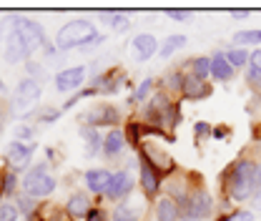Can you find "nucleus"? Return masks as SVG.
Wrapping results in <instances>:
<instances>
[{"instance_id":"nucleus-1","label":"nucleus","mask_w":261,"mask_h":221,"mask_svg":"<svg viewBox=\"0 0 261 221\" xmlns=\"http://www.w3.org/2000/svg\"><path fill=\"white\" fill-rule=\"evenodd\" d=\"M254 179H256V158H236L221 179L226 201H233V204L249 201L254 196Z\"/></svg>"},{"instance_id":"nucleus-2","label":"nucleus","mask_w":261,"mask_h":221,"mask_svg":"<svg viewBox=\"0 0 261 221\" xmlns=\"http://www.w3.org/2000/svg\"><path fill=\"white\" fill-rule=\"evenodd\" d=\"M106 43V35L96 33V26L86 18H73L61 26L56 33V48L58 51H75V48H98Z\"/></svg>"},{"instance_id":"nucleus-3","label":"nucleus","mask_w":261,"mask_h":221,"mask_svg":"<svg viewBox=\"0 0 261 221\" xmlns=\"http://www.w3.org/2000/svg\"><path fill=\"white\" fill-rule=\"evenodd\" d=\"M153 136H159L163 141H171L168 136H163L159 131H151V128L143 126V143H141L136 151L141 154V161H146L159 176H171V174L176 171V161H173V156L163 149Z\"/></svg>"},{"instance_id":"nucleus-4","label":"nucleus","mask_w":261,"mask_h":221,"mask_svg":"<svg viewBox=\"0 0 261 221\" xmlns=\"http://www.w3.org/2000/svg\"><path fill=\"white\" fill-rule=\"evenodd\" d=\"M216 209V199L208 191V186L203 181H198V176H194L191 191L186 196V201L181 204V221H203L208 219Z\"/></svg>"},{"instance_id":"nucleus-5","label":"nucleus","mask_w":261,"mask_h":221,"mask_svg":"<svg viewBox=\"0 0 261 221\" xmlns=\"http://www.w3.org/2000/svg\"><path fill=\"white\" fill-rule=\"evenodd\" d=\"M56 189H58V179L50 171V161H43V163L31 166L23 174V179H20V191L28 193L35 201H43L45 196H50Z\"/></svg>"},{"instance_id":"nucleus-6","label":"nucleus","mask_w":261,"mask_h":221,"mask_svg":"<svg viewBox=\"0 0 261 221\" xmlns=\"http://www.w3.org/2000/svg\"><path fill=\"white\" fill-rule=\"evenodd\" d=\"M10 31H15L20 35V40L25 43V48L31 51V56L35 51L45 48L48 45V38H45V31L38 20H31V18H13L10 20Z\"/></svg>"},{"instance_id":"nucleus-7","label":"nucleus","mask_w":261,"mask_h":221,"mask_svg":"<svg viewBox=\"0 0 261 221\" xmlns=\"http://www.w3.org/2000/svg\"><path fill=\"white\" fill-rule=\"evenodd\" d=\"M81 124H88V126L93 128H118L121 124V111L113 106V103H108V101H100V103H93L83 116H81Z\"/></svg>"},{"instance_id":"nucleus-8","label":"nucleus","mask_w":261,"mask_h":221,"mask_svg":"<svg viewBox=\"0 0 261 221\" xmlns=\"http://www.w3.org/2000/svg\"><path fill=\"white\" fill-rule=\"evenodd\" d=\"M86 76H88L86 65H70V68H63V70L56 73L53 86H56L58 93H70L73 95L86 86Z\"/></svg>"},{"instance_id":"nucleus-9","label":"nucleus","mask_w":261,"mask_h":221,"mask_svg":"<svg viewBox=\"0 0 261 221\" xmlns=\"http://www.w3.org/2000/svg\"><path fill=\"white\" fill-rule=\"evenodd\" d=\"M33 154H35V141L33 143H20V141H10L8 149H5V166L10 171H23V168H31Z\"/></svg>"},{"instance_id":"nucleus-10","label":"nucleus","mask_w":261,"mask_h":221,"mask_svg":"<svg viewBox=\"0 0 261 221\" xmlns=\"http://www.w3.org/2000/svg\"><path fill=\"white\" fill-rule=\"evenodd\" d=\"M130 193H133V179H130V171L128 168H118V171H113V176H111V184H108V189L103 193V199H108V201H113V204H121V201H126Z\"/></svg>"},{"instance_id":"nucleus-11","label":"nucleus","mask_w":261,"mask_h":221,"mask_svg":"<svg viewBox=\"0 0 261 221\" xmlns=\"http://www.w3.org/2000/svg\"><path fill=\"white\" fill-rule=\"evenodd\" d=\"M43 95V83L33 81V78H23L10 98V108H31L33 103H38V98Z\"/></svg>"},{"instance_id":"nucleus-12","label":"nucleus","mask_w":261,"mask_h":221,"mask_svg":"<svg viewBox=\"0 0 261 221\" xmlns=\"http://www.w3.org/2000/svg\"><path fill=\"white\" fill-rule=\"evenodd\" d=\"M123 86H128V78H126V73L121 68H111V70L100 73V76H96L91 81V88H96L98 93H106V95L118 93Z\"/></svg>"},{"instance_id":"nucleus-13","label":"nucleus","mask_w":261,"mask_h":221,"mask_svg":"<svg viewBox=\"0 0 261 221\" xmlns=\"http://www.w3.org/2000/svg\"><path fill=\"white\" fill-rule=\"evenodd\" d=\"M214 93V86L203 78H198L194 73H184V81H181V98L186 101H203Z\"/></svg>"},{"instance_id":"nucleus-14","label":"nucleus","mask_w":261,"mask_h":221,"mask_svg":"<svg viewBox=\"0 0 261 221\" xmlns=\"http://www.w3.org/2000/svg\"><path fill=\"white\" fill-rule=\"evenodd\" d=\"M130 53L138 63H146L151 61L156 53H159V38L151 35V33H138L133 40H130Z\"/></svg>"},{"instance_id":"nucleus-15","label":"nucleus","mask_w":261,"mask_h":221,"mask_svg":"<svg viewBox=\"0 0 261 221\" xmlns=\"http://www.w3.org/2000/svg\"><path fill=\"white\" fill-rule=\"evenodd\" d=\"M138 184H141L143 196L151 201V199H159V193H161L163 176H159L146 161H141V166H138Z\"/></svg>"},{"instance_id":"nucleus-16","label":"nucleus","mask_w":261,"mask_h":221,"mask_svg":"<svg viewBox=\"0 0 261 221\" xmlns=\"http://www.w3.org/2000/svg\"><path fill=\"white\" fill-rule=\"evenodd\" d=\"M3 56H5V63L18 65V63H25V61H28L31 51L25 48V43L20 40L18 33L10 31L8 35H5V51H3Z\"/></svg>"},{"instance_id":"nucleus-17","label":"nucleus","mask_w":261,"mask_h":221,"mask_svg":"<svg viewBox=\"0 0 261 221\" xmlns=\"http://www.w3.org/2000/svg\"><path fill=\"white\" fill-rule=\"evenodd\" d=\"M63 209L70 219H86L91 214V209H93V199L88 193H83V191H75V193H70L65 199Z\"/></svg>"},{"instance_id":"nucleus-18","label":"nucleus","mask_w":261,"mask_h":221,"mask_svg":"<svg viewBox=\"0 0 261 221\" xmlns=\"http://www.w3.org/2000/svg\"><path fill=\"white\" fill-rule=\"evenodd\" d=\"M126 133L121 131V128H111L106 136H103V146H100V154L106 158H118L123 151H126Z\"/></svg>"},{"instance_id":"nucleus-19","label":"nucleus","mask_w":261,"mask_h":221,"mask_svg":"<svg viewBox=\"0 0 261 221\" xmlns=\"http://www.w3.org/2000/svg\"><path fill=\"white\" fill-rule=\"evenodd\" d=\"M153 216H156V221H181V206L168 193H159L156 206H153Z\"/></svg>"},{"instance_id":"nucleus-20","label":"nucleus","mask_w":261,"mask_h":221,"mask_svg":"<svg viewBox=\"0 0 261 221\" xmlns=\"http://www.w3.org/2000/svg\"><path fill=\"white\" fill-rule=\"evenodd\" d=\"M111 176H113V171H108V168H88L83 174V184H86V189L91 193L103 196L106 189H108V184H111Z\"/></svg>"},{"instance_id":"nucleus-21","label":"nucleus","mask_w":261,"mask_h":221,"mask_svg":"<svg viewBox=\"0 0 261 221\" xmlns=\"http://www.w3.org/2000/svg\"><path fill=\"white\" fill-rule=\"evenodd\" d=\"M78 133H81V141H83V146H86V156L93 158L100 154V146H103V136H100V131L93 126H88V124H81L78 126Z\"/></svg>"},{"instance_id":"nucleus-22","label":"nucleus","mask_w":261,"mask_h":221,"mask_svg":"<svg viewBox=\"0 0 261 221\" xmlns=\"http://www.w3.org/2000/svg\"><path fill=\"white\" fill-rule=\"evenodd\" d=\"M233 73H236V70L228 65L226 56H224L221 51H216V53L211 56V73H208V76H211L214 81H219V83H228V81L233 78Z\"/></svg>"},{"instance_id":"nucleus-23","label":"nucleus","mask_w":261,"mask_h":221,"mask_svg":"<svg viewBox=\"0 0 261 221\" xmlns=\"http://www.w3.org/2000/svg\"><path fill=\"white\" fill-rule=\"evenodd\" d=\"M143 219V209H138L133 201H121V204H116L113 206V211H111V216L108 221H141Z\"/></svg>"},{"instance_id":"nucleus-24","label":"nucleus","mask_w":261,"mask_h":221,"mask_svg":"<svg viewBox=\"0 0 261 221\" xmlns=\"http://www.w3.org/2000/svg\"><path fill=\"white\" fill-rule=\"evenodd\" d=\"M61 108H56V106H40V108H33L28 111V116H25V121L28 124H43V126H48V124H56L58 118H61Z\"/></svg>"},{"instance_id":"nucleus-25","label":"nucleus","mask_w":261,"mask_h":221,"mask_svg":"<svg viewBox=\"0 0 261 221\" xmlns=\"http://www.w3.org/2000/svg\"><path fill=\"white\" fill-rule=\"evenodd\" d=\"M13 204L18 206L20 216H25V219H38V204H40V201H35V199H31L28 193L18 191V193L13 196Z\"/></svg>"},{"instance_id":"nucleus-26","label":"nucleus","mask_w":261,"mask_h":221,"mask_svg":"<svg viewBox=\"0 0 261 221\" xmlns=\"http://www.w3.org/2000/svg\"><path fill=\"white\" fill-rule=\"evenodd\" d=\"M231 45H233V48L261 45V28H251V31H236L233 35H231Z\"/></svg>"},{"instance_id":"nucleus-27","label":"nucleus","mask_w":261,"mask_h":221,"mask_svg":"<svg viewBox=\"0 0 261 221\" xmlns=\"http://www.w3.org/2000/svg\"><path fill=\"white\" fill-rule=\"evenodd\" d=\"M156 88H159V81H156V78H146V81L133 91V95L128 98V103H141V106L148 103V98L156 93Z\"/></svg>"},{"instance_id":"nucleus-28","label":"nucleus","mask_w":261,"mask_h":221,"mask_svg":"<svg viewBox=\"0 0 261 221\" xmlns=\"http://www.w3.org/2000/svg\"><path fill=\"white\" fill-rule=\"evenodd\" d=\"M186 43H189L186 35H168L161 45H159V56H161V58H171V56H173L176 51H181Z\"/></svg>"},{"instance_id":"nucleus-29","label":"nucleus","mask_w":261,"mask_h":221,"mask_svg":"<svg viewBox=\"0 0 261 221\" xmlns=\"http://www.w3.org/2000/svg\"><path fill=\"white\" fill-rule=\"evenodd\" d=\"M224 56H226L228 65H231L233 70L249 65V51H246V48H233V45H228L226 51H224Z\"/></svg>"},{"instance_id":"nucleus-30","label":"nucleus","mask_w":261,"mask_h":221,"mask_svg":"<svg viewBox=\"0 0 261 221\" xmlns=\"http://www.w3.org/2000/svg\"><path fill=\"white\" fill-rule=\"evenodd\" d=\"M103 23L111 26V31L123 33L130 26V18H126V13H121V10H111V13H103Z\"/></svg>"},{"instance_id":"nucleus-31","label":"nucleus","mask_w":261,"mask_h":221,"mask_svg":"<svg viewBox=\"0 0 261 221\" xmlns=\"http://www.w3.org/2000/svg\"><path fill=\"white\" fill-rule=\"evenodd\" d=\"M189 70L186 73H194V76H198V78H208V73H211V58L208 56H196V58H191L189 61V65H186Z\"/></svg>"},{"instance_id":"nucleus-32","label":"nucleus","mask_w":261,"mask_h":221,"mask_svg":"<svg viewBox=\"0 0 261 221\" xmlns=\"http://www.w3.org/2000/svg\"><path fill=\"white\" fill-rule=\"evenodd\" d=\"M20 191V176L10 168H5V179H3V196L5 199H13L15 193Z\"/></svg>"},{"instance_id":"nucleus-33","label":"nucleus","mask_w":261,"mask_h":221,"mask_svg":"<svg viewBox=\"0 0 261 221\" xmlns=\"http://www.w3.org/2000/svg\"><path fill=\"white\" fill-rule=\"evenodd\" d=\"M13 136H15V141H20V143H33V138H35V126L28 124V121H23V124H18V126L13 128Z\"/></svg>"},{"instance_id":"nucleus-34","label":"nucleus","mask_w":261,"mask_h":221,"mask_svg":"<svg viewBox=\"0 0 261 221\" xmlns=\"http://www.w3.org/2000/svg\"><path fill=\"white\" fill-rule=\"evenodd\" d=\"M0 221H20V211H18V206L10 199L0 201Z\"/></svg>"},{"instance_id":"nucleus-35","label":"nucleus","mask_w":261,"mask_h":221,"mask_svg":"<svg viewBox=\"0 0 261 221\" xmlns=\"http://www.w3.org/2000/svg\"><path fill=\"white\" fill-rule=\"evenodd\" d=\"M25 68H28V78H33V81H38V83H43L45 78H48V73H45V65L38 63L35 58H31V61H25Z\"/></svg>"},{"instance_id":"nucleus-36","label":"nucleus","mask_w":261,"mask_h":221,"mask_svg":"<svg viewBox=\"0 0 261 221\" xmlns=\"http://www.w3.org/2000/svg\"><path fill=\"white\" fill-rule=\"evenodd\" d=\"M216 221H254V211L249 209H236L231 214H221Z\"/></svg>"},{"instance_id":"nucleus-37","label":"nucleus","mask_w":261,"mask_h":221,"mask_svg":"<svg viewBox=\"0 0 261 221\" xmlns=\"http://www.w3.org/2000/svg\"><path fill=\"white\" fill-rule=\"evenodd\" d=\"M211 131H214V126L206 124V121L194 124V133H196V141H198V143H201V141H208V138H211Z\"/></svg>"},{"instance_id":"nucleus-38","label":"nucleus","mask_w":261,"mask_h":221,"mask_svg":"<svg viewBox=\"0 0 261 221\" xmlns=\"http://www.w3.org/2000/svg\"><path fill=\"white\" fill-rule=\"evenodd\" d=\"M246 83H249V88L261 91V70L251 68V65H246Z\"/></svg>"},{"instance_id":"nucleus-39","label":"nucleus","mask_w":261,"mask_h":221,"mask_svg":"<svg viewBox=\"0 0 261 221\" xmlns=\"http://www.w3.org/2000/svg\"><path fill=\"white\" fill-rule=\"evenodd\" d=\"M166 15H168L171 20H178V23L191 20V10H178V8H171V10H166Z\"/></svg>"},{"instance_id":"nucleus-40","label":"nucleus","mask_w":261,"mask_h":221,"mask_svg":"<svg viewBox=\"0 0 261 221\" xmlns=\"http://www.w3.org/2000/svg\"><path fill=\"white\" fill-rule=\"evenodd\" d=\"M231 136V128L228 126H214V131H211V138H219V141H224V138H228Z\"/></svg>"},{"instance_id":"nucleus-41","label":"nucleus","mask_w":261,"mask_h":221,"mask_svg":"<svg viewBox=\"0 0 261 221\" xmlns=\"http://www.w3.org/2000/svg\"><path fill=\"white\" fill-rule=\"evenodd\" d=\"M83 221H108V214H106L103 209L93 206V209H91V214H88V216H86Z\"/></svg>"},{"instance_id":"nucleus-42","label":"nucleus","mask_w":261,"mask_h":221,"mask_svg":"<svg viewBox=\"0 0 261 221\" xmlns=\"http://www.w3.org/2000/svg\"><path fill=\"white\" fill-rule=\"evenodd\" d=\"M249 65L256 68V70H261V48H254V51L249 53Z\"/></svg>"},{"instance_id":"nucleus-43","label":"nucleus","mask_w":261,"mask_h":221,"mask_svg":"<svg viewBox=\"0 0 261 221\" xmlns=\"http://www.w3.org/2000/svg\"><path fill=\"white\" fill-rule=\"evenodd\" d=\"M8 126V106L0 101V136H3V131Z\"/></svg>"},{"instance_id":"nucleus-44","label":"nucleus","mask_w":261,"mask_h":221,"mask_svg":"<svg viewBox=\"0 0 261 221\" xmlns=\"http://www.w3.org/2000/svg\"><path fill=\"white\" fill-rule=\"evenodd\" d=\"M249 15H251V10H231V18H236V20H244Z\"/></svg>"},{"instance_id":"nucleus-45","label":"nucleus","mask_w":261,"mask_h":221,"mask_svg":"<svg viewBox=\"0 0 261 221\" xmlns=\"http://www.w3.org/2000/svg\"><path fill=\"white\" fill-rule=\"evenodd\" d=\"M249 201H251V209H256V211H261V191H259V193H254V196H251Z\"/></svg>"},{"instance_id":"nucleus-46","label":"nucleus","mask_w":261,"mask_h":221,"mask_svg":"<svg viewBox=\"0 0 261 221\" xmlns=\"http://www.w3.org/2000/svg\"><path fill=\"white\" fill-rule=\"evenodd\" d=\"M3 163H5V161H3ZM3 163H0V201L5 199V196H3V179H5V168H8V166H3Z\"/></svg>"},{"instance_id":"nucleus-47","label":"nucleus","mask_w":261,"mask_h":221,"mask_svg":"<svg viewBox=\"0 0 261 221\" xmlns=\"http://www.w3.org/2000/svg\"><path fill=\"white\" fill-rule=\"evenodd\" d=\"M256 141H259V149H261V138H256Z\"/></svg>"}]
</instances>
